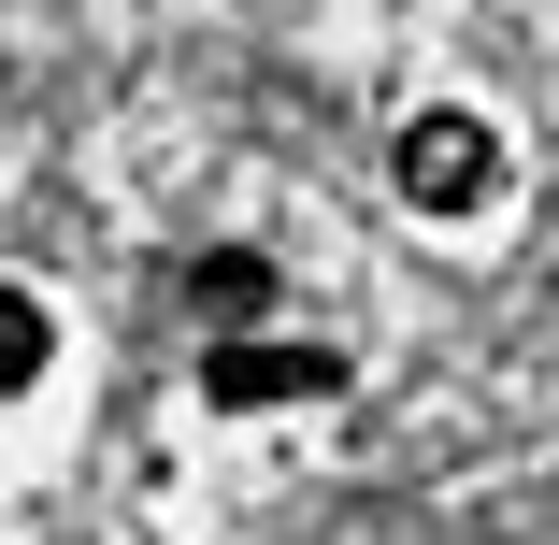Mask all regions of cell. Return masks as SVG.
Wrapping results in <instances>:
<instances>
[{"label":"cell","instance_id":"obj_1","mask_svg":"<svg viewBox=\"0 0 559 545\" xmlns=\"http://www.w3.org/2000/svg\"><path fill=\"white\" fill-rule=\"evenodd\" d=\"M388 187H402V215H430V230H444V215H488V201H502V144H488V116H416Z\"/></svg>","mask_w":559,"mask_h":545},{"label":"cell","instance_id":"obj_2","mask_svg":"<svg viewBox=\"0 0 559 545\" xmlns=\"http://www.w3.org/2000/svg\"><path fill=\"white\" fill-rule=\"evenodd\" d=\"M316 388H345L330 345H245V331H215V359H201L215 416H273V402H316Z\"/></svg>","mask_w":559,"mask_h":545},{"label":"cell","instance_id":"obj_3","mask_svg":"<svg viewBox=\"0 0 559 545\" xmlns=\"http://www.w3.org/2000/svg\"><path fill=\"white\" fill-rule=\"evenodd\" d=\"M187 301L215 316V331H259V316H273V259H201V273H187Z\"/></svg>","mask_w":559,"mask_h":545},{"label":"cell","instance_id":"obj_4","mask_svg":"<svg viewBox=\"0 0 559 545\" xmlns=\"http://www.w3.org/2000/svg\"><path fill=\"white\" fill-rule=\"evenodd\" d=\"M44 359H58V316H44L29 287H0V388H29Z\"/></svg>","mask_w":559,"mask_h":545}]
</instances>
